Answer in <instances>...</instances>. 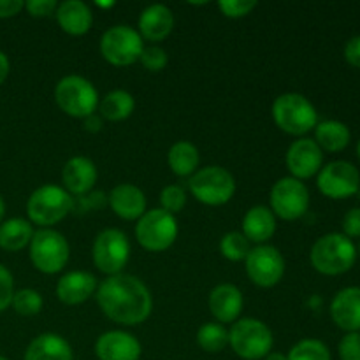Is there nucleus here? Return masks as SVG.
I'll use <instances>...</instances> for the list:
<instances>
[{
	"mask_svg": "<svg viewBox=\"0 0 360 360\" xmlns=\"http://www.w3.org/2000/svg\"><path fill=\"white\" fill-rule=\"evenodd\" d=\"M141 354L139 340L125 330H108L95 343L98 360H139Z\"/></svg>",
	"mask_w": 360,
	"mask_h": 360,
	"instance_id": "dca6fc26",
	"label": "nucleus"
},
{
	"mask_svg": "<svg viewBox=\"0 0 360 360\" xmlns=\"http://www.w3.org/2000/svg\"><path fill=\"white\" fill-rule=\"evenodd\" d=\"M109 206L123 220H139L146 213V197L143 190L130 183H120L108 195Z\"/></svg>",
	"mask_w": 360,
	"mask_h": 360,
	"instance_id": "412c9836",
	"label": "nucleus"
},
{
	"mask_svg": "<svg viewBox=\"0 0 360 360\" xmlns=\"http://www.w3.org/2000/svg\"><path fill=\"white\" fill-rule=\"evenodd\" d=\"M287 360H333V357H330L329 347L323 341L308 338L290 348Z\"/></svg>",
	"mask_w": 360,
	"mask_h": 360,
	"instance_id": "7c9ffc66",
	"label": "nucleus"
},
{
	"mask_svg": "<svg viewBox=\"0 0 360 360\" xmlns=\"http://www.w3.org/2000/svg\"><path fill=\"white\" fill-rule=\"evenodd\" d=\"M167 53L160 46H144L143 53L139 56V62L143 63L144 69L151 70V72H158V70L164 69L167 65Z\"/></svg>",
	"mask_w": 360,
	"mask_h": 360,
	"instance_id": "f704fd0d",
	"label": "nucleus"
},
{
	"mask_svg": "<svg viewBox=\"0 0 360 360\" xmlns=\"http://www.w3.org/2000/svg\"><path fill=\"white\" fill-rule=\"evenodd\" d=\"M77 199H79L81 207H83L84 211H90V210H94V207L95 210H102L105 204H109L108 195H105L102 190H95V192L86 193V195L77 197Z\"/></svg>",
	"mask_w": 360,
	"mask_h": 360,
	"instance_id": "a19ab883",
	"label": "nucleus"
},
{
	"mask_svg": "<svg viewBox=\"0 0 360 360\" xmlns=\"http://www.w3.org/2000/svg\"><path fill=\"white\" fill-rule=\"evenodd\" d=\"M341 360H360V333H347L338 345Z\"/></svg>",
	"mask_w": 360,
	"mask_h": 360,
	"instance_id": "e433bc0d",
	"label": "nucleus"
},
{
	"mask_svg": "<svg viewBox=\"0 0 360 360\" xmlns=\"http://www.w3.org/2000/svg\"><path fill=\"white\" fill-rule=\"evenodd\" d=\"M257 7V0H220L218 9L227 18L248 16Z\"/></svg>",
	"mask_w": 360,
	"mask_h": 360,
	"instance_id": "c9c22d12",
	"label": "nucleus"
},
{
	"mask_svg": "<svg viewBox=\"0 0 360 360\" xmlns=\"http://www.w3.org/2000/svg\"><path fill=\"white\" fill-rule=\"evenodd\" d=\"M0 360H9L7 357H4V355H0Z\"/></svg>",
	"mask_w": 360,
	"mask_h": 360,
	"instance_id": "8fccbe9b",
	"label": "nucleus"
},
{
	"mask_svg": "<svg viewBox=\"0 0 360 360\" xmlns=\"http://www.w3.org/2000/svg\"><path fill=\"white\" fill-rule=\"evenodd\" d=\"M243 294L236 285L231 283H220L211 290L210 297H207V306L210 311L218 323H231L239 319L243 311Z\"/></svg>",
	"mask_w": 360,
	"mask_h": 360,
	"instance_id": "6ab92c4d",
	"label": "nucleus"
},
{
	"mask_svg": "<svg viewBox=\"0 0 360 360\" xmlns=\"http://www.w3.org/2000/svg\"><path fill=\"white\" fill-rule=\"evenodd\" d=\"M174 28V14L164 4H151L139 16V34L151 42L164 41Z\"/></svg>",
	"mask_w": 360,
	"mask_h": 360,
	"instance_id": "4be33fe9",
	"label": "nucleus"
},
{
	"mask_svg": "<svg viewBox=\"0 0 360 360\" xmlns=\"http://www.w3.org/2000/svg\"><path fill=\"white\" fill-rule=\"evenodd\" d=\"M136 101L132 94L127 90H112L104 95L102 101H98V111L104 120L109 122H122L127 120L134 112Z\"/></svg>",
	"mask_w": 360,
	"mask_h": 360,
	"instance_id": "cd10ccee",
	"label": "nucleus"
},
{
	"mask_svg": "<svg viewBox=\"0 0 360 360\" xmlns=\"http://www.w3.org/2000/svg\"><path fill=\"white\" fill-rule=\"evenodd\" d=\"M264 360H287V355L280 354V352H271L264 357Z\"/></svg>",
	"mask_w": 360,
	"mask_h": 360,
	"instance_id": "49530a36",
	"label": "nucleus"
},
{
	"mask_svg": "<svg viewBox=\"0 0 360 360\" xmlns=\"http://www.w3.org/2000/svg\"><path fill=\"white\" fill-rule=\"evenodd\" d=\"M160 204L167 213H179L186 204V192L179 185H167L160 192Z\"/></svg>",
	"mask_w": 360,
	"mask_h": 360,
	"instance_id": "72a5a7b5",
	"label": "nucleus"
},
{
	"mask_svg": "<svg viewBox=\"0 0 360 360\" xmlns=\"http://www.w3.org/2000/svg\"><path fill=\"white\" fill-rule=\"evenodd\" d=\"M271 207L274 217L281 220H299L308 213L309 207V190L299 179L287 176L278 179L271 188Z\"/></svg>",
	"mask_w": 360,
	"mask_h": 360,
	"instance_id": "f8f14e48",
	"label": "nucleus"
},
{
	"mask_svg": "<svg viewBox=\"0 0 360 360\" xmlns=\"http://www.w3.org/2000/svg\"><path fill=\"white\" fill-rule=\"evenodd\" d=\"M14 297V278L6 266L0 264V313L6 311Z\"/></svg>",
	"mask_w": 360,
	"mask_h": 360,
	"instance_id": "4c0bfd02",
	"label": "nucleus"
},
{
	"mask_svg": "<svg viewBox=\"0 0 360 360\" xmlns=\"http://www.w3.org/2000/svg\"><path fill=\"white\" fill-rule=\"evenodd\" d=\"M4 214H6V202H4V197L0 195V224L4 220Z\"/></svg>",
	"mask_w": 360,
	"mask_h": 360,
	"instance_id": "de8ad7c7",
	"label": "nucleus"
},
{
	"mask_svg": "<svg viewBox=\"0 0 360 360\" xmlns=\"http://www.w3.org/2000/svg\"><path fill=\"white\" fill-rule=\"evenodd\" d=\"M97 302L109 320L122 326H139L153 311V297L146 285L125 273L108 276L98 285Z\"/></svg>",
	"mask_w": 360,
	"mask_h": 360,
	"instance_id": "f257e3e1",
	"label": "nucleus"
},
{
	"mask_svg": "<svg viewBox=\"0 0 360 360\" xmlns=\"http://www.w3.org/2000/svg\"><path fill=\"white\" fill-rule=\"evenodd\" d=\"M56 0H28L25 2V9L34 18H48L56 13Z\"/></svg>",
	"mask_w": 360,
	"mask_h": 360,
	"instance_id": "58836bf2",
	"label": "nucleus"
},
{
	"mask_svg": "<svg viewBox=\"0 0 360 360\" xmlns=\"http://www.w3.org/2000/svg\"><path fill=\"white\" fill-rule=\"evenodd\" d=\"M98 280L86 271H70L56 283V295L67 306H77L88 301L97 290Z\"/></svg>",
	"mask_w": 360,
	"mask_h": 360,
	"instance_id": "aec40b11",
	"label": "nucleus"
},
{
	"mask_svg": "<svg viewBox=\"0 0 360 360\" xmlns=\"http://www.w3.org/2000/svg\"><path fill=\"white\" fill-rule=\"evenodd\" d=\"M285 162L292 178L302 181L319 174L323 167V151L313 139L301 137L288 146Z\"/></svg>",
	"mask_w": 360,
	"mask_h": 360,
	"instance_id": "2eb2a0df",
	"label": "nucleus"
},
{
	"mask_svg": "<svg viewBox=\"0 0 360 360\" xmlns=\"http://www.w3.org/2000/svg\"><path fill=\"white\" fill-rule=\"evenodd\" d=\"M9 70H11L9 58H7L6 53L0 51V84L7 79V76H9Z\"/></svg>",
	"mask_w": 360,
	"mask_h": 360,
	"instance_id": "a18cd8bd",
	"label": "nucleus"
},
{
	"mask_svg": "<svg viewBox=\"0 0 360 360\" xmlns=\"http://www.w3.org/2000/svg\"><path fill=\"white\" fill-rule=\"evenodd\" d=\"M167 162L176 176H192L199 167V150L188 141H178L169 150Z\"/></svg>",
	"mask_w": 360,
	"mask_h": 360,
	"instance_id": "c85d7f7f",
	"label": "nucleus"
},
{
	"mask_svg": "<svg viewBox=\"0 0 360 360\" xmlns=\"http://www.w3.org/2000/svg\"><path fill=\"white\" fill-rule=\"evenodd\" d=\"M330 319L345 333H360V287H347L334 295Z\"/></svg>",
	"mask_w": 360,
	"mask_h": 360,
	"instance_id": "a211bd4d",
	"label": "nucleus"
},
{
	"mask_svg": "<svg viewBox=\"0 0 360 360\" xmlns=\"http://www.w3.org/2000/svg\"><path fill=\"white\" fill-rule=\"evenodd\" d=\"M276 232V217L267 206H253L243 218V234L250 243L266 245Z\"/></svg>",
	"mask_w": 360,
	"mask_h": 360,
	"instance_id": "393cba45",
	"label": "nucleus"
},
{
	"mask_svg": "<svg viewBox=\"0 0 360 360\" xmlns=\"http://www.w3.org/2000/svg\"><path fill=\"white\" fill-rule=\"evenodd\" d=\"M357 195H359V199H360V186H359V192H357Z\"/></svg>",
	"mask_w": 360,
	"mask_h": 360,
	"instance_id": "3c124183",
	"label": "nucleus"
},
{
	"mask_svg": "<svg viewBox=\"0 0 360 360\" xmlns=\"http://www.w3.org/2000/svg\"><path fill=\"white\" fill-rule=\"evenodd\" d=\"M315 141L322 151L329 153H338L343 151L350 144L352 132L343 122L338 120H323L319 122L315 127Z\"/></svg>",
	"mask_w": 360,
	"mask_h": 360,
	"instance_id": "a878e982",
	"label": "nucleus"
},
{
	"mask_svg": "<svg viewBox=\"0 0 360 360\" xmlns=\"http://www.w3.org/2000/svg\"><path fill=\"white\" fill-rule=\"evenodd\" d=\"M144 42L139 32L130 25H115L101 37V53L105 62L116 67L132 65L139 60Z\"/></svg>",
	"mask_w": 360,
	"mask_h": 360,
	"instance_id": "9d476101",
	"label": "nucleus"
},
{
	"mask_svg": "<svg viewBox=\"0 0 360 360\" xmlns=\"http://www.w3.org/2000/svg\"><path fill=\"white\" fill-rule=\"evenodd\" d=\"M25 9L23 0H0V18H13Z\"/></svg>",
	"mask_w": 360,
	"mask_h": 360,
	"instance_id": "37998d69",
	"label": "nucleus"
},
{
	"mask_svg": "<svg viewBox=\"0 0 360 360\" xmlns=\"http://www.w3.org/2000/svg\"><path fill=\"white\" fill-rule=\"evenodd\" d=\"M357 255H360V245H359V250H357Z\"/></svg>",
	"mask_w": 360,
	"mask_h": 360,
	"instance_id": "603ef678",
	"label": "nucleus"
},
{
	"mask_svg": "<svg viewBox=\"0 0 360 360\" xmlns=\"http://www.w3.org/2000/svg\"><path fill=\"white\" fill-rule=\"evenodd\" d=\"M316 186L329 199H348L357 195L360 172L347 160H334L323 165L316 178Z\"/></svg>",
	"mask_w": 360,
	"mask_h": 360,
	"instance_id": "4468645a",
	"label": "nucleus"
},
{
	"mask_svg": "<svg viewBox=\"0 0 360 360\" xmlns=\"http://www.w3.org/2000/svg\"><path fill=\"white\" fill-rule=\"evenodd\" d=\"M91 259L95 267L108 276L120 274L130 259L129 238L118 229H105L95 238Z\"/></svg>",
	"mask_w": 360,
	"mask_h": 360,
	"instance_id": "9b49d317",
	"label": "nucleus"
},
{
	"mask_svg": "<svg viewBox=\"0 0 360 360\" xmlns=\"http://www.w3.org/2000/svg\"><path fill=\"white\" fill-rule=\"evenodd\" d=\"M30 260L44 274L60 273L69 262L70 248L65 236L55 229H39L30 241Z\"/></svg>",
	"mask_w": 360,
	"mask_h": 360,
	"instance_id": "6e6552de",
	"label": "nucleus"
},
{
	"mask_svg": "<svg viewBox=\"0 0 360 360\" xmlns=\"http://www.w3.org/2000/svg\"><path fill=\"white\" fill-rule=\"evenodd\" d=\"M136 238L148 252H164L174 245L178 238V221L174 214L162 207L146 211L137 220Z\"/></svg>",
	"mask_w": 360,
	"mask_h": 360,
	"instance_id": "1a4fd4ad",
	"label": "nucleus"
},
{
	"mask_svg": "<svg viewBox=\"0 0 360 360\" xmlns=\"http://www.w3.org/2000/svg\"><path fill=\"white\" fill-rule=\"evenodd\" d=\"M74 197L63 186L42 185L30 193L27 200V214L30 224L49 229L62 221L72 211Z\"/></svg>",
	"mask_w": 360,
	"mask_h": 360,
	"instance_id": "20e7f679",
	"label": "nucleus"
},
{
	"mask_svg": "<svg viewBox=\"0 0 360 360\" xmlns=\"http://www.w3.org/2000/svg\"><path fill=\"white\" fill-rule=\"evenodd\" d=\"M56 21L60 28L70 35H84L94 23V13L81 0H65L56 7Z\"/></svg>",
	"mask_w": 360,
	"mask_h": 360,
	"instance_id": "b1692460",
	"label": "nucleus"
},
{
	"mask_svg": "<svg viewBox=\"0 0 360 360\" xmlns=\"http://www.w3.org/2000/svg\"><path fill=\"white\" fill-rule=\"evenodd\" d=\"M250 241L243 232H227L220 241V252L232 262H241L250 253Z\"/></svg>",
	"mask_w": 360,
	"mask_h": 360,
	"instance_id": "473e14b6",
	"label": "nucleus"
},
{
	"mask_svg": "<svg viewBox=\"0 0 360 360\" xmlns=\"http://www.w3.org/2000/svg\"><path fill=\"white\" fill-rule=\"evenodd\" d=\"M32 238L34 229L25 218H9L0 224V248L6 252H20L30 245Z\"/></svg>",
	"mask_w": 360,
	"mask_h": 360,
	"instance_id": "bb28decb",
	"label": "nucleus"
},
{
	"mask_svg": "<svg viewBox=\"0 0 360 360\" xmlns=\"http://www.w3.org/2000/svg\"><path fill=\"white\" fill-rule=\"evenodd\" d=\"M55 101L63 112L72 118L84 120L97 112L98 91L86 77L70 74L56 83Z\"/></svg>",
	"mask_w": 360,
	"mask_h": 360,
	"instance_id": "39448f33",
	"label": "nucleus"
},
{
	"mask_svg": "<svg viewBox=\"0 0 360 360\" xmlns=\"http://www.w3.org/2000/svg\"><path fill=\"white\" fill-rule=\"evenodd\" d=\"M309 260L315 271L326 276H340L348 273L357 260L354 241L341 232H330L316 239L311 246Z\"/></svg>",
	"mask_w": 360,
	"mask_h": 360,
	"instance_id": "f03ea898",
	"label": "nucleus"
},
{
	"mask_svg": "<svg viewBox=\"0 0 360 360\" xmlns=\"http://www.w3.org/2000/svg\"><path fill=\"white\" fill-rule=\"evenodd\" d=\"M74 354L69 341L55 333L39 334L25 350L23 360H72Z\"/></svg>",
	"mask_w": 360,
	"mask_h": 360,
	"instance_id": "5701e85b",
	"label": "nucleus"
},
{
	"mask_svg": "<svg viewBox=\"0 0 360 360\" xmlns=\"http://www.w3.org/2000/svg\"><path fill=\"white\" fill-rule=\"evenodd\" d=\"M197 343L207 354H218L229 345V330L218 322H207L197 330Z\"/></svg>",
	"mask_w": 360,
	"mask_h": 360,
	"instance_id": "c756f323",
	"label": "nucleus"
},
{
	"mask_svg": "<svg viewBox=\"0 0 360 360\" xmlns=\"http://www.w3.org/2000/svg\"><path fill=\"white\" fill-rule=\"evenodd\" d=\"M345 60L355 69H360V35L348 39L345 44Z\"/></svg>",
	"mask_w": 360,
	"mask_h": 360,
	"instance_id": "79ce46f5",
	"label": "nucleus"
},
{
	"mask_svg": "<svg viewBox=\"0 0 360 360\" xmlns=\"http://www.w3.org/2000/svg\"><path fill=\"white\" fill-rule=\"evenodd\" d=\"M271 112L274 123L290 136H304L319 123V112L311 101L295 91H288L274 98Z\"/></svg>",
	"mask_w": 360,
	"mask_h": 360,
	"instance_id": "7ed1b4c3",
	"label": "nucleus"
},
{
	"mask_svg": "<svg viewBox=\"0 0 360 360\" xmlns=\"http://www.w3.org/2000/svg\"><path fill=\"white\" fill-rule=\"evenodd\" d=\"M348 239L360 238V207H354L343 217V232Z\"/></svg>",
	"mask_w": 360,
	"mask_h": 360,
	"instance_id": "ea45409f",
	"label": "nucleus"
},
{
	"mask_svg": "<svg viewBox=\"0 0 360 360\" xmlns=\"http://www.w3.org/2000/svg\"><path fill=\"white\" fill-rule=\"evenodd\" d=\"M246 274L262 288H271L281 281L285 274V259L278 248L271 245H259L250 250L245 259Z\"/></svg>",
	"mask_w": 360,
	"mask_h": 360,
	"instance_id": "ddd939ff",
	"label": "nucleus"
},
{
	"mask_svg": "<svg viewBox=\"0 0 360 360\" xmlns=\"http://www.w3.org/2000/svg\"><path fill=\"white\" fill-rule=\"evenodd\" d=\"M357 157H359V160H360V139H359V143H357Z\"/></svg>",
	"mask_w": 360,
	"mask_h": 360,
	"instance_id": "09e8293b",
	"label": "nucleus"
},
{
	"mask_svg": "<svg viewBox=\"0 0 360 360\" xmlns=\"http://www.w3.org/2000/svg\"><path fill=\"white\" fill-rule=\"evenodd\" d=\"M190 192L206 206H224L234 197L236 179L220 165H207L197 169L188 181Z\"/></svg>",
	"mask_w": 360,
	"mask_h": 360,
	"instance_id": "0eeeda50",
	"label": "nucleus"
},
{
	"mask_svg": "<svg viewBox=\"0 0 360 360\" xmlns=\"http://www.w3.org/2000/svg\"><path fill=\"white\" fill-rule=\"evenodd\" d=\"M11 306L14 308V311L21 316H34L39 315L42 311V306H44V299L34 288H21V290L14 292V297Z\"/></svg>",
	"mask_w": 360,
	"mask_h": 360,
	"instance_id": "2f4dec72",
	"label": "nucleus"
},
{
	"mask_svg": "<svg viewBox=\"0 0 360 360\" xmlns=\"http://www.w3.org/2000/svg\"><path fill=\"white\" fill-rule=\"evenodd\" d=\"M98 171L94 160L88 157L77 155L67 160V164L62 169V183L63 188L70 193V195L83 197L94 190L95 183H97Z\"/></svg>",
	"mask_w": 360,
	"mask_h": 360,
	"instance_id": "f3484780",
	"label": "nucleus"
},
{
	"mask_svg": "<svg viewBox=\"0 0 360 360\" xmlns=\"http://www.w3.org/2000/svg\"><path fill=\"white\" fill-rule=\"evenodd\" d=\"M274 338L269 327L259 319L236 320L229 330V345L245 360H260L273 352Z\"/></svg>",
	"mask_w": 360,
	"mask_h": 360,
	"instance_id": "423d86ee",
	"label": "nucleus"
},
{
	"mask_svg": "<svg viewBox=\"0 0 360 360\" xmlns=\"http://www.w3.org/2000/svg\"><path fill=\"white\" fill-rule=\"evenodd\" d=\"M84 123V129L88 130V132H101L102 127H104V118H102L98 112H94V115L86 116V118L83 120Z\"/></svg>",
	"mask_w": 360,
	"mask_h": 360,
	"instance_id": "c03bdc74",
	"label": "nucleus"
}]
</instances>
